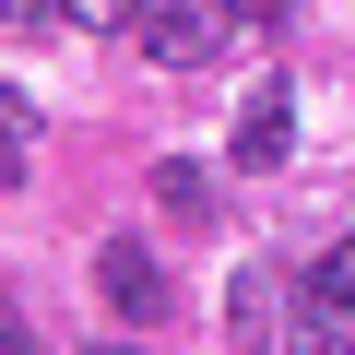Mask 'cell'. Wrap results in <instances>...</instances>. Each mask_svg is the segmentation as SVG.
I'll return each instance as SVG.
<instances>
[{
  "label": "cell",
  "mask_w": 355,
  "mask_h": 355,
  "mask_svg": "<svg viewBox=\"0 0 355 355\" xmlns=\"http://www.w3.org/2000/svg\"><path fill=\"white\" fill-rule=\"evenodd\" d=\"M284 142H296V83H249V107H237V166L261 178V166H284Z\"/></svg>",
  "instance_id": "cell-3"
},
{
  "label": "cell",
  "mask_w": 355,
  "mask_h": 355,
  "mask_svg": "<svg viewBox=\"0 0 355 355\" xmlns=\"http://www.w3.org/2000/svg\"><path fill=\"white\" fill-rule=\"evenodd\" d=\"M214 202H225V178H214V166H190V154H166V166H154V214L214 225Z\"/></svg>",
  "instance_id": "cell-4"
},
{
  "label": "cell",
  "mask_w": 355,
  "mask_h": 355,
  "mask_svg": "<svg viewBox=\"0 0 355 355\" xmlns=\"http://www.w3.org/2000/svg\"><path fill=\"white\" fill-rule=\"evenodd\" d=\"M95 355H142V343H95Z\"/></svg>",
  "instance_id": "cell-11"
},
{
  "label": "cell",
  "mask_w": 355,
  "mask_h": 355,
  "mask_svg": "<svg viewBox=\"0 0 355 355\" xmlns=\"http://www.w3.org/2000/svg\"><path fill=\"white\" fill-rule=\"evenodd\" d=\"M48 24H71V0H0V36H48Z\"/></svg>",
  "instance_id": "cell-8"
},
{
  "label": "cell",
  "mask_w": 355,
  "mask_h": 355,
  "mask_svg": "<svg viewBox=\"0 0 355 355\" xmlns=\"http://www.w3.org/2000/svg\"><path fill=\"white\" fill-rule=\"evenodd\" d=\"M0 331H12V308H0Z\"/></svg>",
  "instance_id": "cell-12"
},
{
  "label": "cell",
  "mask_w": 355,
  "mask_h": 355,
  "mask_svg": "<svg viewBox=\"0 0 355 355\" xmlns=\"http://www.w3.org/2000/svg\"><path fill=\"white\" fill-rule=\"evenodd\" d=\"M95 296H107L119 320H154V308H166V261H154L142 237H107V249H95Z\"/></svg>",
  "instance_id": "cell-2"
},
{
  "label": "cell",
  "mask_w": 355,
  "mask_h": 355,
  "mask_svg": "<svg viewBox=\"0 0 355 355\" xmlns=\"http://www.w3.org/2000/svg\"><path fill=\"white\" fill-rule=\"evenodd\" d=\"M142 60H166V71H214L225 60V36H237V12L225 0H142Z\"/></svg>",
  "instance_id": "cell-1"
},
{
  "label": "cell",
  "mask_w": 355,
  "mask_h": 355,
  "mask_svg": "<svg viewBox=\"0 0 355 355\" xmlns=\"http://www.w3.org/2000/svg\"><path fill=\"white\" fill-rule=\"evenodd\" d=\"M71 24H142V0H71Z\"/></svg>",
  "instance_id": "cell-9"
},
{
  "label": "cell",
  "mask_w": 355,
  "mask_h": 355,
  "mask_svg": "<svg viewBox=\"0 0 355 355\" xmlns=\"http://www.w3.org/2000/svg\"><path fill=\"white\" fill-rule=\"evenodd\" d=\"M0 355H36V343H24V331H0Z\"/></svg>",
  "instance_id": "cell-10"
},
{
  "label": "cell",
  "mask_w": 355,
  "mask_h": 355,
  "mask_svg": "<svg viewBox=\"0 0 355 355\" xmlns=\"http://www.w3.org/2000/svg\"><path fill=\"white\" fill-rule=\"evenodd\" d=\"M308 308H343V320H355V237H331V249H320V272H308Z\"/></svg>",
  "instance_id": "cell-6"
},
{
  "label": "cell",
  "mask_w": 355,
  "mask_h": 355,
  "mask_svg": "<svg viewBox=\"0 0 355 355\" xmlns=\"http://www.w3.org/2000/svg\"><path fill=\"white\" fill-rule=\"evenodd\" d=\"M225 331H237V355H261V343H272V272H249V261H237V284H225Z\"/></svg>",
  "instance_id": "cell-5"
},
{
  "label": "cell",
  "mask_w": 355,
  "mask_h": 355,
  "mask_svg": "<svg viewBox=\"0 0 355 355\" xmlns=\"http://www.w3.org/2000/svg\"><path fill=\"white\" fill-rule=\"evenodd\" d=\"M24 166H36V107L0 83V178H24Z\"/></svg>",
  "instance_id": "cell-7"
}]
</instances>
